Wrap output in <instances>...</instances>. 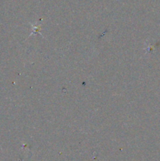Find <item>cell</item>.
<instances>
[{
  "label": "cell",
  "instance_id": "6da1fadb",
  "mask_svg": "<svg viewBox=\"0 0 160 161\" xmlns=\"http://www.w3.org/2000/svg\"><path fill=\"white\" fill-rule=\"evenodd\" d=\"M40 28H41V26H40V25H38V26H34V25H32V31H33V32L30 34V35H32L35 34V33H39Z\"/></svg>",
  "mask_w": 160,
  "mask_h": 161
}]
</instances>
